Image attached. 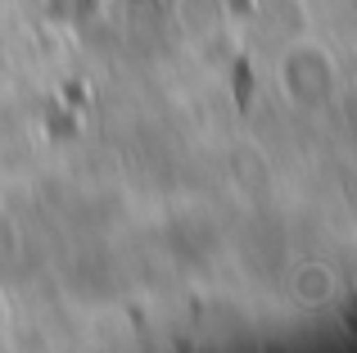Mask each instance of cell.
Returning <instances> with one entry per match:
<instances>
[{"mask_svg": "<svg viewBox=\"0 0 357 353\" xmlns=\"http://www.w3.org/2000/svg\"><path fill=\"white\" fill-rule=\"evenodd\" d=\"M276 91L285 96V105L303 118H317L340 100V87H344V73H340V59L326 50V41L317 36H294L276 50Z\"/></svg>", "mask_w": 357, "mask_h": 353, "instance_id": "6da1fadb", "label": "cell"}]
</instances>
